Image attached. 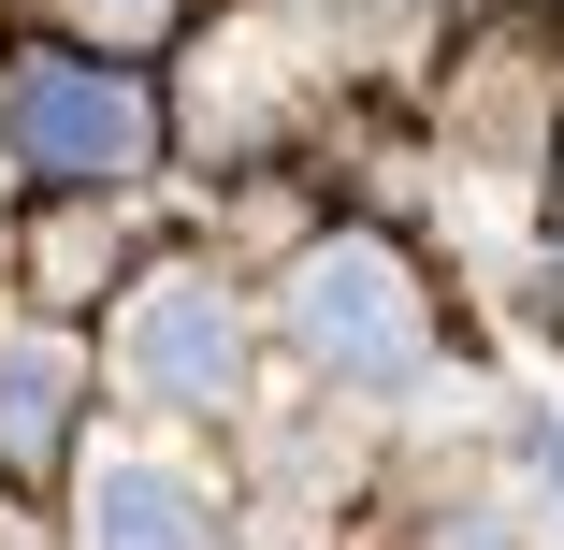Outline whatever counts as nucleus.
<instances>
[{"label": "nucleus", "mask_w": 564, "mask_h": 550, "mask_svg": "<svg viewBox=\"0 0 564 550\" xmlns=\"http://www.w3.org/2000/svg\"><path fill=\"white\" fill-rule=\"evenodd\" d=\"M247 117H261V58L217 44V58H203V131H247Z\"/></svg>", "instance_id": "obj_6"}, {"label": "nucleus", "mask_w": 564, "mask_h": 550, "mask_svg": "<svg viewBox=\"0 0 564 550\" xmlns=\"http://www.w3.org/2000/svg\"><path fill=\"white\" fill-rule=\"evenodd\" d=\"M550 478H564V406H550Z\"/></svg>", "instance_id": "obj_8"}, {"label": "nucleus", "mask_w": 564, "mask_h": 550, "mask_svg": "<svg viewBox=\"0 0 564 550\" xmlns=\"http://www.w3.org/2000/svg\"><path fill=\"white\" fill-rule=\"evenodd\" d=\"M73 420V348L58 334H0V464H44Z\"/></svg>", "instance_id": "obj_5"}, {"label": "nucleus", "mask_w": 564, "mask_h": 550, "mask_svg": "<svg viewBox=\"0 0 564 550\" xmlns=\"http://www.w3.org/2000/svg\"><path fill=\"white\" fill-rule=\"evenodd\" d=\"M15 145L58 160V174H131L145 160V101L117 73H87V58H30L15 73Z\"/></svg>", "instance_id": "obj_3"}, {"label": "nucleus", "mask_w": 564, "mask_h": 550, "mask_svg": "<svg viewBox=\"0 0 564 550\" xmlns=\"http://www.w3.org/2000/svg\"><path fill=\"white\" fill-rule=\"evenodd\" d=\"M290 319L333 377H420V290H405L391 247H318L290 276Z\"/></svg>", "instance_id": "obj_1"}, {"label": "nucleus", "mask_w": 564, "mask_h": 550, "mask_svg": "<svg viewBox=\"0 0 564 550\" xmlns=\"http://www.w3.org/2000/svg\"><path fill=\"white\" fill-rule=\"evenodd\" d=\"M73 15H87V30H117V44H131V30H160V15H174V0H73Z\"/></svg>", "instance_id": "obj_7"}, {"label": "nucleus", "mask_w": 564, "mask_h": 550, "mask_svg": "<svg viewBox=\"0 0 564 550\" xmlns=\"http://www.w3.org/2000/svg\"><path fill=\"white\" fill-rule=\"evenodd\" d=\"M117 363H131L160 406H232V377H247L232 290H203V276H160V290L117 319Z\"/></svg>", "instance_id": "obj_2"}, {"label": "nucleus", "mask_w": 564, "mask_h": 550, "mask_svg": "<svg viewBox=\"0 0 564 550\" xmlns=\"http://www.w3.org/2000/svg\"><path fill=\"white\" fill-rule=\"evenodd\" d=\"M87 550H217V507L174 464H101L87 478Z\"/></svg>", "instance_id": "obj_4"}]
</instances>
